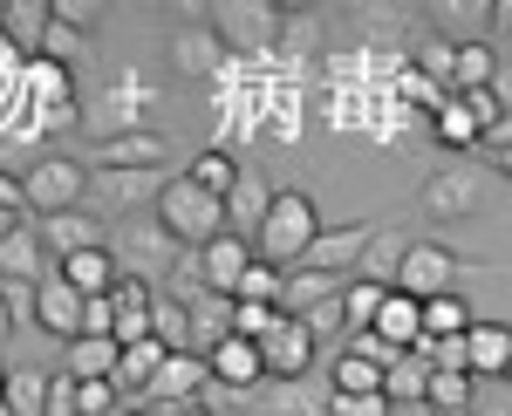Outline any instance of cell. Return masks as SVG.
Here are the masks:
<instances>
[{
	"mask_svg": "<svg viewBox=\"0 0 512 416\" xmlns=\"http://www.w3.org/2000/svg\"><path fill=\"white\" fill-rule=\"evenodd\" d=\"M315 348H321V335L308 328V321L280 314V328L260 341V355H267V382H301V376H315Z\"/></svg>",
	"mask_w": 512,
	"mask_h": 416,
	"instance_id": "cell-5",
	"label": "cell"
},
{
	"mask_svg": "<svg viewBox=\"0 0 512 416\" xmlns=\"http://www.w3.org/2000/svg\"><path fill=\"white\" fill-rule=\"evenodd\" d=\"M48 28H55V0H7V14H0L7 48H14V55H28V62H41Z\"/></svg>",
	"mask_w": 512,
	"mask_h": 416,
	"instance_id": "cell-14",
	"label": "cell"
},
{
	"mask_svg": "<svg viewBox=\"0 0 512 416\" xmlns=\"http://www.w3.org/2000/svg\"><path fill=\"white\" fill-rule=\"evenodd\" d=\"M151 219L171 232V246H178V253H205L212 239H226V232H233V226H226V198H212L205 185H192L185 171L158 191Z\"/></svg>",
	"mask_w": 512,
	"mask_h": 416,
	"instance_id": "cell-1",
	"label": "cell"
},
{
	"mask_svg": "<svg viewBox=\"0 0 512 416\" xmlns=\"http://www.w3.org/2000/svg\"><path fill=\"white\" fill-rule=\"evenodd\" d=\"M280 287H287V273H280V266H267V260H253V273L239 280L233 301H267V307H280Z\"/></svg>",
	"mask_w": 512,
	"mask_h": 416,
	"instance_id": "cell-43",
	"label": "cell"
},
{
	"mask_svg": "<svg viewBox=\"0 0 512 416\" xmlns=\"http://www.w3.org/2000/svg\"><path fill=\"white\" fill-rule=\"evenodd\" d=\"M410 246H417L410 232L383 226V232H376V246L362 253V273H355V280H376V287H396V273H403V260H410Z\"/></svg>",
	"mask_w": 512,
	"mask_h": 416,
	"instance_id": "cell-26",
	"label": "cell"
},
{
	"mask_svg": "<svg viewBox=\"0 0 512 416\" xmlns=\"http://www.w3.org/2000/svg\"><path fill=\"white\" fill-rule=\"evenodd\" d=\"M205 382H212V355H171L164 362V376L144 389V416H158V410H178V403H205Z\"/></svg>",
	"mask_w": 512,
	"mask_h": 416,
	"instance_id": "cell-6",
	"label": "cell"
},
{
	"mask_svg": "<svg viewBox=\"0 0 512 416\" xmlns=\"http://www.w3.org/2000/svg\"><path fill=\"white\" fill-rule=\"evenodd\" d=\"M82 335H117V301L110 294H96L89 314H82Z\"/></svg>",
	"mask_w": 512,
	"mask_h": 416,
	"instance_id": "cell-49",
	"label": "cell"
},
{
	"mask_svg": "<svg viewBox=\"0 0 512 416\" xmlns=\"http://www.w3.org/2000/svg\"><path fill=\"white\" fill-rule=\"evenodd\" d=\"M151 328H158V341L171 348V355H192V348H198V335H192V307L171 301V294L158 301V321H151Z\"/></svg>",
	"mask_w": 512,
	"mask_h": 416,
	"instance_id": "cell-38",
	"label": "cell"
},
{
	"mask_svg": "<svg viewBox=\"0 0 512 416\" xmlns=\"http://www.w3.org/2000/svg\"><path fill=\"white\" fill-rule=\"evenodd\" d=\"M390 294H396V287H376V280H349V294H342V321H349V335H369Z\"/></svg>",
	"mask_w": 512,
	"mask_h": 416,
	"instance_id": "cell-33",
	"label": "cell"
},
{
	"mask_svg": "<svg viewBox=\"0 0 512 416\" xmlns=\"http://www.w3.org/2000/svg\"><path fill=\"white\" fill-rule=\"evenodd\" d=\"M274 328H280V307H267V301H233V335L267 341Z\"/></svg>",
	"mask_w": 512,
	"mask_h": 416,
	"instance_id": "cell-42",
	"label": "cell"
},
{
	"mask_svg": "<svg viewBox=\"0 0 512 416\" xmlns=\"http://www.w3.org/2000/svg\"><path fill=\"white\" fill-rule=\"evenodd\" d=\"M96 185H103V198H110V205H137L144 191L158 198L171 178H164V171H96Z\"/></svg>",
	"mask_w": 512,
	"mask_h": 416,
	"instance_id": "cell-37",
	"label": "cell"
},
{
	"mask_svg": "<svg viewBox=\"0 0 512 416\" xmlns=\"http://www.w3.org/2000/svg\"><path fill=\"white\" fill-rule=\"evenodd\" d=\"M110 239H117V246H110L117 260H144L151 246H171V232H164L158 219H144V212H123V219H117V232H110Z\"/></svg>",
	"mask_w": 512,
	"mask_h": 416,
	"instance_id": "cell-31",
	"label": "cell"
},
{
	"mask_svg": "<svg viewBox=\"0 0 512 416\" xmlns=\"http://www.w3.org/2000/svg\"><path fill=\"white\" fill-rule=\"evenodd\" d=\"M492 28H499V35H512V0H492Z\"/></svg>",
	"mask_w": 512,
	"mask_h": 416,
	"instance_id": "cell-55",
	"label": "cell"
},
{
	"mask_svg": "<svg viewBox=\"0 0 512 416\" xmlns=\"http://www.w3.org/2000/svg\"><path fill=\"white\" fill-rule=\"evenodd\" d=\"M117 362H123V341L117 335H76L62 369H69L76 382H117Z\"/></svg>",
	"mask_w": 512,
	"mask_h": 416,
	"instance_id": "cell-19",
	"label": "cell"
},
{
	"mask_svg": "<svg viewBox=\"0 0 512 416\" xmlns=\"http://www.w3.org/2000/svg\"><path fill=\"white\" fill-rule=\"evenodd\" d=\"M424 21H437L451 48H472V41L492 28V0H431Z\"/></svg>",
	"mask_w": 512,
	"mask_h": 416,
	"instance_id": "cell-18",
	"label": "cell"
},
{
	"mask_svg": "<svg viewBox=\"0 0 512 416\" xmlns=\"http://www.w3.org/2000/svg\"><path fill=\"white\" fill-rule=\"evenodd\" d=\"M28 226V219H21V212H7V205H0V246H7V239H14V232Z\"/></svg>",
	"mask_w": 512,
	"mask_h": 416,
	"instance_id": "cell-53",
	"label": "cell"
},
{
	"mask_svg": "<svg viewBox=\"0 0 512 416\" xmlns=\"http://www.w3.org/2000/svg\"><path fill=\"white\" fill-rule=\"evenodd\" d=\"M41 232V246H48V260L62 266V260H76V253H96V246H110V232H103V219L96 212H55V219H35Z\"/></svg>",
	"mask_w": 512,
	"mask_h": 416,
	"instance_id": "cell-11",
	"label": "cell"
},
{
	"mask_svg": "<svg viewBox=\"0 0 512 416\" xmlns=\"http://www.w3.org/2000/svg\"><path fill=\"white\" fill-rule=\"evenodd\" d=\"M431 144H444V151H485V130H478V116L451 96V103L431 116Z\"/></svg>",
	"mask_w": 512,
	"mask_h": 416,
	"instance_id": "cell-28",
	"label": "cell"
},
{
	"mask_svg": "<svg viewBox=\"0 0 512 416\" xmlns=\"http://www.w3.org/2000/svg\"><path fill=\"white\" fill-rule=\"evenodd\" d=\"M458 253L451 246H437V239H417L410 246V260H403V273H396V287L403 294H417V301H437V294H458L451 280H458Z\"/></svg>",
	"mask_w": 512,
	"mask_h": 416,
	"instance_id": "cell-7",
	"label": "cell"
},
{
	"mask_svg": "<svg viewBox=\"0 0 512 416\" xmlns=\"http://www.w3.org/2000/svg\"><path fill=\"white\" fill-rule=\"evenodd\" d=\"M431 376H437L431 355H417V348H410L390 376H383V396H390L396 410H424V403H431Z\"/></svg>",
	"mask_w": 512,
	"mask_h": 416,
	"instance_id": "cell-22",
	"label": "cell"
},
{
	"mask_svg": "<svg viewBox=\"0 0 512 416\" xmlns=\"http://www.w3.org/2000/svg\"><path fill=\"white\" fill-rule=\"evenodd\" d=\"M417 198H424V212H431V219H444V226H451V219H472V212H478L485 185H478L472 164H444V171H431V178H424V191H417Z\"/></svg>",
	"mask_w": 512,
	"mask_h": 416,
	"instance_id": "cell-8",
	"label": "cell"
},
{
	"mask_svg": "<svg viewBox=\"0 0 512 416\" xmlns=\"http://www.w3.org/2000/svg\"><path fill=\"white\" fill-rule=\"evenodd\" d=\"M492 89H499V103H506V116H512V62H499V82H492Z\"/></svg>",
	"mask_w": 512,
	"mask_h": 416,
	"instance_id": "cell-54",
	"label": "cell"
},
{
	"mask_svg": "<svg viewBox=\"0 0 512 416\" xmlns=\"http://www.w3.org/2000/svg\"><path fill=\"white\" fill-rule=\"evenodd\" d=\"M55 21L76 28V35H89V28L103 21V7H96V0H55Z\"/></svg>",
	"mask_w": 512,
	"mask_h": 416,
	"instance_id": "cell-47",
	"label": "cell"
},
{
	"mask_svg": "<svg viewBox=\"0 0 512 416\" xmlns=\"http://www.w3.org/2000/svg\"><path fill=\"white\" fill-rule=\"evenodd\" d=\"M376 232L383 226H328L315 239V246H308V273H335V280H349V273H362V253H369V246H376Z\"/></svg>",
	"mask_w": 512,
	"mask_h": 416,
	"instance_id": "cell-9",
	"label": "cell"
},
{
	"mask_svg": "<svg viewBox=\"0 0 512 416\" xmlns=\"http://www.w3.org/2000/svg\"><path fill=\"white\" fill-rule=\"evenodd\" d=\"M506 382H512V362H506Z\"/></svg>",
	"mask_w": 512,
	"mask_h": 416,
	"instance_id": "cell-61",
	"label": "cell"
},
{
	"mask_svg": "<svg viewBox=\"0 0 512 416\" xmlns=\"http://www.w3.org/2000/svg\"><path fill=\"white\" fill-rule=\"evenodd\" d=\"M0 416H14V410H7V403H0Z\"/></svg>",
	"mask_w": 512,
	"mask_h": 416,
	"instance_id": "cell-60",
	"label": "cell"
},
{
	"mask_svg": "<svg viewBox=\"0 0 512 416\" xmlns=\"http://www.w3.org/2000/svg\"><path fill=\"white\" fill-rule=\"evenodd\" d=\"M431 416H465V410H478V376H444L437 369L431 376V403H424Z\"/></svg>",
	"mask_w": 512,
	"mask_h": 416,
	"instance_id": "cell-36",
	"label": "cell"
},
{
	"mask_svg": "<svg viewBox=\"0 0 512 416\" xmlns=\"http://www.w3.org/2000/svg\"><path fill=\"white\" fill-rule=\"evenodd\" d=\"M151 103H158V82H144V76H123L117 89H110V123H117V130H144V123H137V110H151Z\"/></svg>",
	"mask_w": 512,
	"mask_h": 416,
	"instance_id": "cell-32",
	"label": "cell"
},
{
	"mask_svg": "<svg viewBox=\"0 0 512 416\" xmlns=\"http://www.w3.org/2000/svg\"><path fill=\"white\" fill-rule=\"evenodd\" d=\"M55 273H62L76 294H89V301H96V294H117V280H123V273H117V253H110V246H96V253H76V260H62Z\"/></svg>",
	"mask_w": 512,
	"mask_h": 416,
	"instance_id": "cell-23",
	"label": "cell"
},
{
	"mask_svg": "<svg viewBox=\"0 0 512 416\" xmlns=\"http://www.w3.org/2000/svg\"><path fill=\"white\" fill-rule=\"evenodd\" d=\"M485 151H492V157H506V151H512V116L499 123V130H492V137H485Z\"/></svg>",
	"mask_w": 512,
	"mask_h": 416,
	"instance_id": "cell-51",
	"label": "cell"
},
{
	"mask_svg": "<svg viewBox=\"0 0 512 416\" xmlns=\"http://www.w3.org/2000/svg\"><path fill=\"white\" fill-rule=\"evenodd\" d=\"M219 62H226V35H219V28H178V35H171V69H178V76L205 82Z\"/></svg>",
	"mask_w": 512,
	"mask_h": 416,
	"instance_id": "cell-17",
	"label": "cell"
},
{
	"mask_svg": "<svg viewBox=\"0 0 512 416\" xmlns=\"http://www.w3.org/2000/svg\"><path fill=\"white\" fill-rule=\"evenodd\" d=\"M376 335L390 341V348H403V355H410V348L424 341V301L396 287L390 301H383V314H376Z\"/></svg>",
	"mask_w": 512,
	"mask_h": 416,
	"instance_id": "cell-21",
	"label": "cell"
},
{
	"mask_svg": "<svg viewBox=\"0 0 512 416\" xmlns=\"http://www.w3.org/2000/svg\"><path fill=\"white\" fill-rule=\"evenodd\" d=\"M82 314H89V294H76L62 273H48V280H41V301H35V328L76 341L82 335Z\"/></svg>",
	"mask_w": 512,
	"mask_h": 416,
	"instance_id": "cell-15",
	"label": "cell"
},
{
	"mask_svg": "<svg viewBox=\"0 0 512 416\" xmlns=\"http://www.w3.org/2000/svg\"><path fill=\"white\" fill-rule=\"evenodd\" d=\"M14 328H21V314H14V301H7V294H0V341L14 335Z\"/></svg>",
	"mask_w": 512,
	"mask_h": 416,
	"instance_id": "cell-52",
	"label": "cell"
},
{
	"mask_svg": "<svg viewBox=\"0 0 512 416\" xmlns=\"http://www.w3.org/2000/svg\"><path fill=\"white\" fill-rule=\"evenodd\" d=\"M82 41H89V35H76V28L55 21V28H48V48H41V62H62V69H69V62L82 55Z\"/></svg>",
	"mask_w": 512,
	"mask_h": 416,
	"instance_id": "cell-46",
	"label": "cell"
},
{
	"mask_svg": "<svg viewBox=\"0 0 512 416\" xmlns=\"http://www.w3.org/2000/svg\"><path fill=\"white\" fill-rule=\"evenodd\" d=\"M0 205H7V212H28V185L7 178V171H0Z\"/></svg>",
	"mask_w": 512,
	"mask_h": 416,
	"instance_id": "cell-50",
	"label": "cell"
},
{
	"mask_svg": "<svg viewBox=\"0 0 512 416\" xmlns=\"http://www.w3.org/2000/svg\"><path fill=\"white\" fill-rule=\"evenodd\" d=\"M499 82V55L472 41V48H458V76H451V96H472V89H492Z\"/></svg>",
	"mask_w": 512,
	"mask_h": 416,
	"instance_id": "cell-34",
	"label": "cell"
},
{
	"mask_svg": "<svg viewBox=\"0 0 512 416\" xmlns=\"http://www.w3.org/2000/svg\"><path fill=\"white\" fill-rule=\"evenodd\" d=\"M499 171H506V178H512V151H506V157H499Z\"/></svg>",
	"mask_w": 512,
	"mask_h": 416,
	"instance_id": "cell-58",
	"label": "cell"
},
{
	"mask_svg": "<svg viewBox=\"0 0 512 416\" xmlns=\"http://www.w3.org/2000/svg\"><path fill=\"white\" fill-rule=\"evenodd\" d=\"M158 416H212L205 403H178V410H158Z\"/></svg>",
	"mask_w": 512,
	"mask_h": 416,
	"instance_id": "cell-56",
	"label": "cell"
},
{
	"mask_svg": "<svg viewBox=\"0 0 512 416\" xmlns=\"http://www.w3.org/2000/svg\"><path fill=\"white\" fill-rule=\"evenodd\" d=\"M21 185H28V212H35V219H55V212H76L82 205L89 164H82V157H41Z\"/></svg>",
	"mask_w": 512,
	"mask_h": 416,
	"instance_id": "cell-4",
	"label": "cell"
},
{
	"mask_svg": "<svg viewBox=\"0 0 512 416\" xmlns=\"http://www.w3.org/2000/svg\"><path fill=\"white\" fill-rule=\"evenodd\" d=\"M164 164H171V144H164L151 123L144 130H110L96 144V171H164Z\"/></svg>",
	"mask_w": 512,
	"mask_h": 416,
	"instance_id": "cell-10",
	"label": "cell"
},
{
	"mask_svg": "<svg viewBox=\"0 0 512 416\" xmlns=\"http://www.w3.org/2000/svg\"><path fill=\"white\" fill-rule=\"evenodd\" d=\"M198 260H205V287L233 301V294H239V280L253 273V260H260V253H253V239H239V232H226V239H212V246H205Z\"/></svg>",
	"mask_w": 512,
	"mask_h": 416,
	"instance_id": "cell-16",
	"label": "cell"
},
{
	"mask_svg": "<svg viewBox=\"0 0 512 416\" xmlns=\"http://www.w3.org/2000/svg\"><path fill=\"white\" fill-rule=\"evenodd\" d=\"M0 280H21V287H41L48 280V246H41L35 226H21L0 246Z\"/></svg>",
	"mask_w": 512,
	"mask_h": 416,
	"instance_id": "cell-20",
	"label": "cell"
},
{
	"mask_svg": "<svg viewBox=\"0 0 512 416\" xmlns=\"http://www.w3.org/2000/svg\"><path fill=\"white\" fill-rule=\"evenodd\" d=\"M246 416H328V396L315 389V376L260 382V389H246Z\"/></svg>",
	"mask_w": 512,
	"mask_h": 416,
	"instance_id": "cell-12",
	"label": "cell"
},
{
	"mask_svg": "<svg viewBox=\"0 0 512 416\" xmlns=\"http://www.w3.org/2000/svg\"><path fill=\"white\" fill-rule=\"evenodd\" d=\"M417 355H431V369L444 376H472V335H424Z\"/></svg>",
	"mask_w": 512,
	"mask_h": 416,
	"instance_id": "cell-40",
	"label": "cell"
},
{
	"mask_svg": "<svg viewBox=\"0 0 512 416\" xmlns=\"http://www.w3.org/2000/svg\"><path fill=\"white\" fill-rule=\"evenodd\" d=\"M0 403H7V369H0Z\"/></svg>",
	"mask_w": 512,
	"mask_h": 416,
	"instance_id": "cell-59",
	"label": "cell"
},
{
	"mask_svg": "<svg viewBox=\"0 0 512 416\" xmlns=\"http://www.w3.org/2000/svg\"><path fill=\"white\" fill-rule=\"evenodd\" d=\"M512 362V328L506 321H478L472 328V376H506Z\"/></svg>",
	"mask_w": 512,
	"mask_h": 416,
	"instance_id": "cell-29",
	"label": "cell"
},
{
	"mask_svg": "<svg viewBox=\"0 0 512 416\" xmlns=\"http://www.w3.org/2000/svg\"><path fill=\"white\" fill-rule=\"evenodd\" d=\"M28 82L48 96V110H55V103H76V96H69V69H62V62H28Z\"/></svg>",
	"mask_w": 512,
	"mask_h": 416,
	"instance_id": "cell-44",
	"label": "cell"
},
{
	"mask_svg": "<svg viewBox=\"0 0 512 416\" xmlns=\"http://www.w3.org/2000/svg\"><path fill=\"white\" fill-rule=\"evenodd\" d=\"M328 416H396L390 396H335L328 389Z\"/></svg>",
	"mask_w": 512,
	"mask_h": 416,
	"instance_id": "cell-45",
	"label": "cell"
},
{
	"mask_svg": "<svg viewBox=\"0 0 512 416\" xmlns=\"http://www.w3.org/2000/svg\"><path fill=\"white\" fill-rule=\"evenodd\" d=\"M280 21H287V7L274 0H212L205 7V28H219L233 48H253V55H267L280 41Z\"/></svg>",
	"mask_w": 512,
	"mask_h": 416,
	"instance_id": "cell-3",
	"label": "cell"
},
{
	"mask_svg": "<svg viewBox=\"0 0 512 416\" xmlns=\"http://www.w3.org/2000/svg\"><path fill=\"white\" fill-rule=\"evenodd\" d=\"M342 348H355V355H369V362H383V369H396V362H403V348H390V341L376 335V328H369V335H349Z\"/></svg>",
	"mask_w": 512,
	"mask_h": 416,
	"instance_id": "cell-48",
	"label": "cell"
},
{
	"mask_svg": "<svg viewBox=\"0 0 512 416\" xmlns=\"http://www.w3.org/2000/svg\"><path fill=\"white\" fill-rule=\"evenodd\" d=\"M396 96H403V103H424L431 116L451 103V89H444V82H431L424 69H417V62H403V69H396Z\"/></svg>",
	"mask_w": 512,
	"mask_h": 416,
	"instance_id": "cell-41",
	"label": "cell"
},
{
	"mask_svg": "<svg viewBox=\"0 0 512 416\" xmlns=\"http://www.w3.org/2000/svg\"><path fill=\"white\" fill-rule=\"evenodd\" d=\"M267 212H274V191L260 185V178H239V191L226 198V226H233L239 239H260Z\"/></svg>",
	"mask_w": 512,
	"mask_h": 416,
	"instance_id": "cell-27",
	"label": "cell"
},
{
	"mask_svg": "<svg viewBox=\"0 0 512 416\" xmlns=\"http://www.w3.org/2000/svg\"><path fill=\"white\" fill-rule=\"evenodd\" d=\"M472 416H512V403H478Z\"/></svg>",
	"mask_w": 512,
	"mask_h": 416,
	"instance_id": "cell-57",
	"label": "cell"
},
{
	"mask_svg": "<svg viewBox=\"0 0 512 416\" xmlns=\"http://www.w3.org/2000/svg\"><path fill=\"white\" fill-rule=\"evenodd\" d=\"M212 382H219V389H233V396L260 389V382H267V355H260V341L226 335L219 348H212Z\"/></svg>",
	"mask_w": 512,
	"mask_h": 416,
	"instance_id": "cell-13",
	"label": "cell"
},
{
	"mask_svg": "<svg viewBox=\"0 0 512 416\" xmlns=\"http://www.w3.org/2000/svg\"><path fill=\"white\" fill-rule=\"evenodd\" d=\"M478 314L465 294H437V301H424V335H472Z\"/></svg>",
	"mask_w": 512,
	"mask_h": 416,
	"instance_id": "cell-35",
	"label": "cell"
},
{
	"mask_svg": "<svg viewBox=\"0 0 512 416\" xmlns=\"http://www.w3.org/2000/svg\"><path fill=\"white\" fill-rule=\"evenodd\" d=\"M0 14H7V7H0Z\"/></svg>",
	"mask_w": 512,
	"mask_h": 416,
	"instance_id": "cell-62",
	"label": "cell"
},
{
	"mask_svg": "<svg viewBox=\"0 0 512 416\" xmlns=\"http://www.w3.org/2000/svg\"><path fill=\"white\" fill-rule=\"evenodd\" d=\"M321 232L328 226L315 219V198L287 185V191H274V212H267V226H260V239H253V253H260L267 266H280V273H294Z\"/></svg>",
	"mask_w": 512,
	"mask_h": 416,
	"instance_id": "cell-2",
	"label": "cell"
},
{
	"mask_svg": "<svg viewBox=\"0 0 512 416\" xmlns=\"http://www.w3.org/2000/svg\"><path fill=\"white\" fill-rule=\"evenodd\" d=\"M7 410L14 416H48V376H41V369H7Z\"/></svg>",
	"mask_w": 512,
	"mask_h": 416,
	"instance_id": "cell-39",
	"label": "cell"
},
{
	"mask_svg": "<svg viewBox=\"0 0 512 416\" xmlns=\"http://www.w3.org/2000/svg\"><path fill=\"white\" fill-rule=\"evenodd\" d=\"M164 362H171V348H164L158 335H151V341H130V348H123V362H117V389H123V396H144V389L164 376Z\"/></svg>",
	"mask_w": 512,
	"mask_h": 416,
	"instance_id": "cell-25",
	"label": "cell"
},
{
	"mask_svg": "<svg viewBox=\"0 0 512 416\" xmlns=\"http://www.w3.org/2000/svg\"><path fill=\"white\" fill-rule=\"evenodd\" d=\"M383 362H369V355H355V348H335V362H328V389L335 396H383Z\"/></svg>",
	"mask_w": 512,
	"mask_h": 416,
	"instance_id": "cell-24",
	"label": "cell"
},
{
	"mask_svg": "<svg viewBox=\"0 0 512 416\" xmlns=\"http://www.w3.org/2000/svg\"><path fill=\"white\" fill-rule=\"evenodd\" d=\"M185 178H192V185H205V191H212V198H233V191H239V178H246V171H239V164H233V151H219V144H212V151H198L192 164H185Z\"/></svg>",
	"mask_w": 512,
	"mask_h": 416,
	"instance_id": "cell-30",
	"label": "cell"
}]
</instances>
